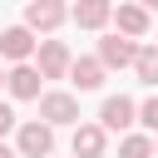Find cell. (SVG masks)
I'll return each instance as SVG.
<instances>
[{"label": "cell", "mask_w": 158, "mask_h": 158, "mask_svg": "<svg viewBox=\"0 0 158 158\" xmlns=\"http://www.w3.org/2000/svg\"><path fill=\"white\" fill-rule=\"evenodd\" d=\"M35 54H40V64H35L40 79H64V74H69V59H74V54H69L64 40H40Z\"/></svg>", "instance_id": "obj_4"}, {"label": "cell", "mask_w": 158, "mask_h": 158, "mask_svg": "<svg viewBox=\"0 0 158 158\" xmlns=\"http://www.w3.org/2000/svg\"><path fill=\"white\" fill-rule=\"evenodd\" d=\"M10 128H15V109H10V104H0V138H5Z\"/></svg>", "instance_id": "obj_16"}, {"label": "cell", "mask_w": 158, "mask_h": 158, "mask_svg": "<svg viewBox=\"0 0 158 158\" xmlns=\"http://www.w3.org/2000/svg\"><path fill=\"white\" fill-rule=\"evenodd\" d=\"M15 153H20V158H49V153H54V128L40 123V118L20 123V133H15Z\"/></svg>", "instance_id": "obj_2"}, {"label": "cell", "mask_w": 158, "mask_h": 158, "mask_svg": "<svg viewBox=\"0 0 158 158\" xmlns=\"http://www.w3.org/2000/svg\"><path fill=\"white\" fill-rule=\"evenodd\" d=\"M40 123H49V128H59V123H79V99L64 94V89L40 94Z\"/></svg>", "instance_id": "obj_3"}, {"label": "cell", "mask_w": 158, "mask_h": 158, "mask_svg": "<svg viewBox=\"0 0 158 158\" xmlns=\"http://www.w3.org/2000/svg\"><path fill=\"white\" fill-rule=\"evenodd\" d=\"M118 158H153V138L148 133H123L118 138Z\"/></svg>", "instance_id": "obj_14"}, {"label": "cell", "mask_w": 158, "mask_h": 158, "mask_svg": "<svg viewBox=\"0 0 158 158\" xmlns=\"http://www.w3.org/2000/svg\"><path fill=\"white\" fill-rule=\"evenodd\" d=\"M133 54H138V40H123V35H109V40H99V64L104 69H123V64H133Z\"/></svg>", "instance_id": "obj_7"}, {"label": "cell", "mask_w": 158, "mask_h": 158, "mask_svg": "<svg viewBox=\"0 0 158 158\" xmlns=\"http://www.w3.org/2000/svg\"><path fill=\"white\" fill-rule=\"evenodd\" d=\"M69 15H74V25H79V30H104V25H109V15H114V5H109V0H79Z\"/></svg>", "instance_id": "obj_12"}, {"label": "cell", "mask_w": 158, "mask_h": 158, "mask_svg": "<svg viewBox=\"0 0 158 158\" xmlns=\"http://www.w3.org/2000/svg\"><path fill=\"white\" fill-rule=\"evenodd\" d=\"M133 69H138V79H143V84H158V44H138Z\"/></svg>", "instance_id": "obj_13"}, {"label": "cell", "mask_w": 158, "mask_h": 158, "mask_svg": "<svg viewBox=\"0 0 158 158\" xmlns=\"http://www.w3.org/2000/svg\"><path fill=\"white\" fill-rule=\"evenodd\" d=\"M64 20H69V5H64V0H25V30L54 35Z\"/></svg>", "instance_id": "obj_1"}, {"label": "cell", "mask_w": 158, "mask_h": 158, "mask_svg": "<svg viewBox=\"0 0 158 158\" xmlns=\"http://www.w3.org/2000/svg\"><path fill=\"white\" fill-rule=\"evenodd\" d=\"M109 133L99 123H74V158H104Z\"/></svg>", "instance_id": "obj_9"}, {"label": "cell", "mask_w": 158, "mask_h": 158, "mask_svg": "<svg viewBox=\"0 0 158 158\" xmlns=\"http://www.w3.org/2000/svg\"><path fill=\"white\" fill-rule=\"evenodd\" d=\"M40 84H44V79H40V69H35L30 59H25V64H15V69L5 74V89H10L15 99H40Z\"/></svg>", "instance_id": "obj_8"}, {"label": "cell", "mask_w": 158, "mask_h": 158, "mask_svg": "<svg viewBox=\"0 0 158 158\" xmlns=\"http://www.w3.org/2000/svg\"><path fill=\"white\" fill-rule=\"evenodd\" d=\"M153 158H158V138H153Z\"/></svg>", "instance_id": "obj_20"}, {"label": "cell", "mask_w": 158, "mask_h": 158, "mask_svg": "<svg viewBox=\"0 0 158 158\" xmlns=\"http://www.w3.org/2000/svg\"><path fill=\"white\" fill-rule=\"evenodd\" d=\"M138 5H143V10H158V0H138Z\"/></svg>", "instance_id": "obj_18"}, {"label": "cell", "mask_w": 158, "mask_h": 158, "mask_svg": "<svg viewBox=\"0 0 158 158\" xmlns=\"http://www.w3.org/2000/svg\"><path fill=\"white\" fill-rule=\"evenodd\" d=\"M104 74H109V69H104L99 59H89V54H84V59H69V74H64V79H74V89H79V94H89V89H99V84H104Z\"/></svg>", "instance_id": "obj_11"}, {"label": "cell", "mask_w": 158, "mask_h": 158, "mask_svg": "<svg viewBox=\"0 0 158 158\" xmlns=\"http://www.w3.org/2000/svg\"><path fill=\"white\" fill-rule=\"evenodd\" d=\"M133 114H138V104H133L128 94H109L104 109H99V128H104V133H123V128L133 123Z\"/></svg>", "instance_id": "obj_5"}, {"label": "cell", "mask_w": 158, "mask_h": 158, "mask_svg": "<svg viewBox=\"0 0 158 158\" xmlns=\"http://www.w3.org/2000/svg\"><path fill=\"white\" fill-rule=\"evenodd\" d=\"M0 89H5V69H0Z\"/></svg>", "instance_id": "obj_19"}, {"label": "cell", "mask_w": 158, "mask_h": 158, "mask_svg": "<svg viewBox=\"0 0 158 158\" xmlns=\"http://www.w3.org/2000/svg\"><path fill=\"white\" fill-rule=\"evenodd\" d=\"M35 30H25V25H10V30H0V59H15V64H25L30 54H35Z\"/></svg>", "instance_id": "obj_6"}, {"label": "cell", "mask_w": 158, "mask_h": 158, "mask_svg": "<svg viewBox=\"0 0 158 158\" xmlns=\"http://www.w3.org/2000/svg\"><path fill=\"white\" fill-rule=\"evenodd\" d=\"M109 20L118 25L123 40H143V35H148V10H143V5H118Z\"/></svg>", "instance_id": "obj_10"}, {"label": "cell", "mask_w": 158, "mask_h": 158, "mask_svg": "<svg viewBox=\"0 0 158 158\" xmlns=\"http://www.w3.org/2000/svg\"><path fill=\"white\" fill-rule=\"evenodd\" d=\"M133 118H138V123H143V128H148V133H158V94H153V99H143V104H138V114H133Z\"/></svg>", "instance_id": "obj_15"}, {"label": "cell", "mask_w": 158, "mask_h": 158, "mask_svg": "<svg viewBox=\"0 0 158 158\" xmlns=\"http://www.w3.org/2000/svg\"><path fill=\"white\" fill-rule=\"evenodd\" d=\"M0 158H20V153H15V148H5V143H0Z\"/></svg>", "instance_id": "obj_17"}]
</instances>
